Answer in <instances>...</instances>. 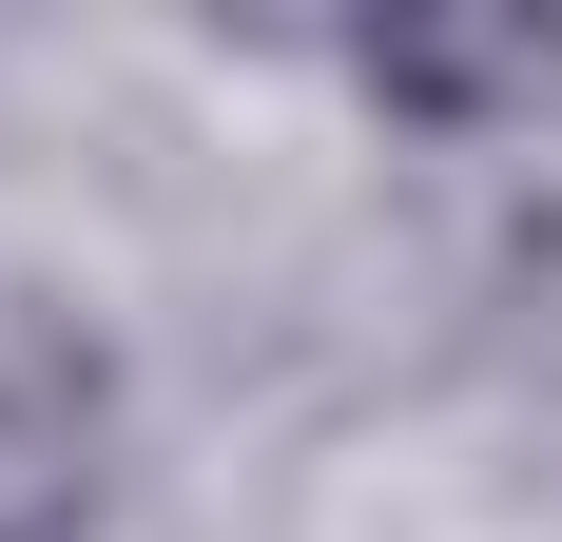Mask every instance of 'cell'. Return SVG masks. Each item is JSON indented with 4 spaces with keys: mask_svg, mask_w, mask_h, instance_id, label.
<instances>
[{
    "mask_svg": "<svg viewBox=\"0 0 562 542\" xmlns=\"http://www.w3.org/2000/svg\"><path fill=\"white\" fill-rule=\"evenodd\" d=\"M0 542H78V523H0Z\"/></svg>",
    "mask_w": 562,
    "mask_h": 542,
    "instance_id": "7a4b0ae2",
    "label": "cell"
},
{
    "mask_svg": "<svg viewBox=\"0 0 562 542\" xmlns=\"http://www.w3.org/2000/svg\"><path fill=\"white\" fill-rule=\"evenodd\" d=\"M543 78H562V39H543V20H505V39H369V98H407V116L543 98Z\"/></svg>",
    "mask_w": 562,
    "mask_h": 542,
    "instance_id": "6da1fadb",
    "label": "cell"
}]
</instances>
